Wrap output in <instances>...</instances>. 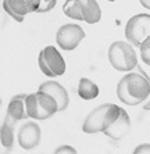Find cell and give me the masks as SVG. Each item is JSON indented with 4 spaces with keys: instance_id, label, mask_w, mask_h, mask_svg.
Listing matches in <instances>:
<instances>
[{
    "instance_id": "5b68a950",
    "label": "cell",
    "mask_w": 150,
    "mask_h": 154,
    "mask_svg": "<svg viewBox=\"0 0 150 154\" xmlns=\"http://www.w3.org/2000/svg\"><path fill=\"white\" fill-rule=\"evenodd\" d=\"M127 89L131 97L138 101H146L150 94V78L139 65L135 67V72H129L124 76Z\"/></svg>"
},
{
    "instance_id": "44dd1931",
    "label": "cell",
    "mask_w": 150,
    "mask_h": 154,
    "mask_svg": "<svg viewBox=\"0 0 150 154\" xmlns=\"http://www.w3.org/2000/svg\"><path fill=\"white\" fill-rule=\"evenodd\" d=\"M25 2H27V7H28L29 13H38L43 0H25Z\"/></svg>"
},
{
    "instance_id": "52a82bcc",
    "label": "cell",
    "mask_w": 150,
    "mask_h": 154,
    "mask_svg": "<svg viewBox=\"0 0 150 154\" xmlns=\"http://www.w3.org/2000/svg\"><path fill=\"white\" fill-rule=\"evenodd\" d=\"M85 31L78 24H65L56 33V42L63 50H74L85 38Z\"/></svg>"
},
{
    "instance_id": "7a4b0ae2",
    "label": "cell",
    "mask_w": 150,
    "mask_h": 154,
    "mask_svg": "<svg viewBox=\"0 0 150 154\" xmlns=\"http://www.w3.org/2000/svg\"><path fill=\"white\" fill-rule=\"evenodd\" d=\"M25 106L29 118L38 119V121L47 119L60 111L56 99L43 90H38L35 93L28 94L25 99Z\"/></svg>"
},
{
    "instance_id": "ba28073f",
    "label": "cell",
    "mask_w": 150,
    "mask_h": 154,
    "mask_svg": "<svg viewBox=\"0 0 150 154\" xmlns=\"http://www.w3.org/2000/svg\"><path fill=\"white\" fill-rule=\"evenodd\" d=\"M40 126L33 121H27L18 131V144L24 150H32L40 144Z\"/></svg>"
},
{
    "instance_id": "ac0fdd59",
    "label": "cell",
    "mask_w": 150,
    "mask_h": 154,
    "mask_svg": "<svg viewBox=\"0 0 150 154\" xmlns=\"http://www.w3.org/2000/svg\"><path fill=\"white\" fill-rule=\"evenodd\" d=\"M139 49H140V57H142L143 63L150 67V36L140 43Z\"/></svg>"
},
{
    "instance_id": "9c48e42d",
    "label": "cell",
    "mask_w": 150,
    "mask_h": 154,
    "mask_svg": "<svg viewBox=\"0 0 150 154\" xmlns=\"http://www.w3.org/2000/svg\"><path fill=\"white\" fill-rule=\"evenodd\" d=\"M129 131H131V118H129L128 112L125 111L124 108H121V114H120L118 119L111 126H108L103 133L107 137L118 142V140L124 139L129 133Z\"/></svg>"
},
{
    "instance_id": "3957f363",
    "label": "cell",
    "mask_w": 150,
    "mask_h": 154,
    "mask_svg": "<svg viewBox=\"0 0 150 154\" xmlns=\"http://www.w3.org/2000/svg\"><path fill=\"white\" fill-rule=\"evenodd\" d=\"M108 61L117 71H132L138 65V57L133 47L127 42L117 40L108 47Z\"/></svg>"
},
{
    "instance_id": "6da1fadb",
    "label": "cell",
    "mask_w": 150,
    "mask_h": 154,
    "mask_svg": "<svg viewBox=\"0 0 150 154\" xmlns=\"http://www.w3.org/2000/svg\"><path fill=\"white\" fill-rule=\"evenodd\" d=\"M121 114V107L115 104H102L96 107L86 117L82 125V131L85 133H99L104 132L108 126H111L118 119Z\"/></svg>"
},
{
    "instance_id": "d4e9b609",
    "label": "cell",
    "mask_w": 150,
    "mask_h": 154,
    "mask_svg": "<svg viewBox=\"0 0 150 154\" xmlns=\"http://www.w3.org/2000/svg\"><path fill=\"white\" fill-rule=\"evenodd\" d=\"M143 108H145V110H150V101H147V103H145V106H143Z\"/></svg>"
},
{
    "instance_id": "4fadbf2b",
    "label": "cell",
    "mask_w": 150,
    "mask_h": 154,
    "mask_svg": "<svg viewBox=\"0 0 150 154\" xmlns=\"http://www.w3.org/2000/svg\"><path fill=\"white\" fill-rule=\"evenodd\" d=\"M15 119H13L10 115H6L3 124H2V132H0V140L2 146L7 150H11V147L14 144V126Z\"/></svg>"
},
{
    "instance_id": "9a60e30c",
    "label": "cell",
    "mask_w": 150,
    "mask_h": 154,
    "mask_svg": "<svg viewBox=\"0 0 150 154\" xmlns=\"http://www.w3.org/2000/svg\"><path fill=\"white\" fill-rule=\"evenodd\" d=\"M117 96H118V99H120V101H122V103L127 104V106H138V104H140V101H138L136 99L131 97V94L128 93L124 76H122L121 81H120L117 85Z\"/></svg>"
},
{
    "instance_id": "ffe728a7",
    "label": "cell",
    "mask_w": 150,
    "mask_h": 154,
    "mask_svg": "<svg viewBox=\"0 0 150 154\" xmlns=\"http://www.w3.org/2000/svg\"><path fill=\"white\" fill-rule=\"evenodd\" d=\"M56 3H57V0H43L42 6H40V8L38 10V13H47V11L53 10Z\"/></svg>"
},
{
    "instance_id": "30bf717a",
    "label": "cell",
    "mask_w": 150,
    "mask_h": 154,
    "mask_svg": "<svg viewBox=\"0 0 150 154\" xmlns=\"http://www.w3.org/2000/svg\"><path fill=\"white\" fill-rule=\"evenodd\" d=\"M39 90H43L49 93L50 96H53L56 99L58 104V110L60 111H64L65 108L68 107V103H70V96H68V92L65 90V88L63 85H60L56 81H47V82H43L39 86Z\"/></svg>"
},
{
    "instance_id": "d6986e66",
    "label": "cell",
    "mask_w": 150,
    "mask_h": 154,
    "mask_svg": "<svg viewBox=\"0 0 150 154\" xmlns=\"http://www.w3.org/2000/svg\"><path fill=\"white\" fill-rule=\"evenodd\" d=\"M3 10L6 11V13H7L11 18H14L17 22H22V21H24V17H22V15H18L17 13H14V11L10 8V6H8V3H7V0H3Z\"/></svg>"
},
{
    "instance_id": "e0dca14e",
    "label": "cell",
    "mask_w": 150,
    "mask_h": 154,
    "mask_svg": "<svg viewBox=\"0 0 150 154\" xmlns=\"http://www.w3.org/2000/svg\"><path fill=\"white\" fill-rule=\"evenodd\" d=\"M8 6L14 13H17L18 15H27L29 13L28 7H27V2L25 0H7Z\"/></svg>"
},
{
    "instance_id": "7402d4cb",
    "label": "cell",
    "mask_w": 150,
    "mask_h": 154,
    "mask_svg": "<svg viewBox=\"0 0 150 154\" xmlns=\"http://www.w3.org/2000/svg\"><path fill=\"white\" fill-rule=\"evenodd\" d=\"M56 154H75L77 153V150H75L72 146H68V144H64V146H60L56 149V151H54Z\"/></svg>"
},
{
    "instance_id": "2e32d148",
    "label": "cell",
    "mask_w": 150,
    "mask_h": 154,
    "mask_svg": "<svg viewBox=\"0 0 150 154\" xmlns=\"http://www.w3.org/2000/svg\"><path fill=\"white\" fill-rule=\"evenodd\" d=\"M63 13L68 18H72V20H77V21H85L78 4L75 3V0H65L64 6H63Z\"/></svg>"
},
{
    "instance_id": "8fae6325",
    "label": "cell",
    "mask_w": 150,
    "mask_h": 154,
    "mask_svg": "<svg viewBox=\"0 0 150 154\" xmlns=\"http://www.w3.org/2000/svg\"><path fill=\"white\" fill-rule=\"evenodd\" d=\"M79 10L83 15V20L88 24H96L102 18V10L96 0H75Z\"/></svg>"
},
{
    "instance_id": "484cf974",
    "label": "cell",
    "mask_w": 150,
    "mask_h": 154,
    "mask_svg": "<svg viewBox=\"0 0 150 154\" xmlns=\"http://www.w3.org/2000/svg\"><path fill=\"white\" fill-rule=\"evenodd\" d=\"M108 2H115V0H108Z\"/></svg>"
},
{
    "instance_id": "7c38bea8",
    "label": "cell",
    "mask_w": 150,
    "mask_h": 154,
    "mask_svg": "<svg viewBox=\"0 0 150 154\" xmlns=\"http://www.w3.org/2000/svg\"><path fill=\"white\" fill-rule=\"evenodd\" d=\"M28 94H17L10 100L7 107V115H10L15 121L27 119L29 117L27 112V106H25V99Z\"/></svg>"
},
{
    "instance_id": "5bb4252c",
    "label": "cell",
    "mask_w": 150,
    "mask_h": 154,
    "mask_svg": "<svg viewBox=\"0 0 150 154\" xmlns=\"http://www.w3.org/2000/svg\"><path fill=\"white\" fill-rule=\"evenodd\" d=\"M78 94L82 100H93L99 96V86L88 78H81L78 85Z\"/></svg>"
},
{
    "instance_id": "cb8c5ba5",
    "label": "cell",
    "mask_w": 150,
    "mask_h": 154,
    "mask_svg": "<svg viewBox=\"0 0 150 154\" xmlns=\"http://www.w3.org/2000/svg\"><path fill=\"white\" fill-rule=\"evenodd\" d=\"M140 4H142L145 8H147V10H150V0H139Z\"/></svg>"
},
{
    "instance_id": "277c9868",
    "label": "cell",
    "mask_w": 150,
    "mask_h": 154,
    "mask_svg": "<svg viewBox=\"0 0 150 154\" xmlns=\"http://www.w3.org/2000/svg\"><path fill=\"white\" fill-rule=\"evenodd\" d=\"M38 65L40 71L49 78H56L65 72V61L54 46H46L40 51Z\"/></svg>"
},
{
    "instance_id": "8992f818",
    "label": "cell",
    "mask_w": 150,
    "mask_h": 154,
    "mask_svg": "<svg viewBox=\"0 0 150 154\" xmlns=\"http://www.w3.org/2000/svg\"><path fill=\"white\" fill-rule=\"evenodd\" d=\"M150 36V14H136L131 17L125 25V38L132 46L140 43Z\"/></svg>"
},
{
    "instance_id": "603a6c76",
    "label": "cell",
    "mask_w": 150,
    "mask_h": 154,
    "mask_svg": "<svg viewBox=\"0 0 150 154\" xmlns=\"http://www.w3.org/2000/svg\"><path fill=\"white\" fill-rule=\"evenodd\" d=\"M135 154H150V143H143V144H139L133 150Z\"/></svg>"
}]
</instances>
